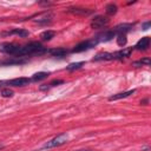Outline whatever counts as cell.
<instances>
[{
	"instance_id": "1",
	"label": "cell",
	"mask_w": 151,
	"mask_h": 151,
	"mask_svg": "<svg viewBox=\"0 0 151 151\" xmlns=\"http://www.w3.org/2000/svg\"><path fill=\"white\" fill-rule=\"evenodd\" d=\"M47 52V50L39 43V41H32L27 45L20 46L19 50L17 51V53L14 54V57H24V56H31V54H38L41 56L44 53Z\"/></svg>"
},
{
	"instance_id": "2",
	"label": "cell",
	"mask_w": 151,
	"mask_h": 151,
	"mask_svg": "<svg viewBox=\"0 0 151 151\" xmlns=\"http://www.w3.org/2000/svg\"><path fill=\"white\" fill-rule=\"evenodd\" d=\"M67 141H69V135H67V133H61V135H59V136L52 138V139L48 141L47 143H45L44 146H43V150L60 146V145H63V144L67 143Z\"/></svg>"
},
{
	"instance_id": "3",
	"label": "cell",
	"mask_w": 151,
	"mask_h": 151,
	"mask_svg": "<svg viewBox=\"0 0 151 151\" xmlns=\"http://www.w3.org/2000/svg\"><path fill=\"white\" fill-rule=\"evenodd\" d=\"M99 41L96 39V38H93V39H90V40H86V41H83L80 44H78L77 46H76L72 52L73 53H79V52H83V51H87V50H90L92 47H95Z\"/></svg>"
},
{
	"instance_id": "4",
	"label": "cell",
	"mask_w": 151,
	"mask_h": 151,
	"mask_svg": "<svg viewBox=\"0 0 151 151\" xmlns=\"http://www.w3.org/2000/svg\"><path fill=\"white\" fill-rule=\"evenodd\" d=\"M110 22V19L107 17H104V16H97L92 19L91 21V27L93 30H99V29H103L105 26H107Z\"/></svg>"
},
{
	"instance_id": "5",
	"label": "cell",
	"mask_w": 151,
	"mask_h": 151,
	"mask_svg": "<svg viewBox=\"0 0 151 151\" xmlns=\"http://www.w3.org/2000/svg\"><path fill=\"white\" fill-rule=\"evenodd\" d=\"M19 45L14 44V43H3L0 45V51L4 52V53H7V54H12L14 56L17 53V51L19 50Z\"/></svg>"
},
{
	"instance_id": "6",
	"label": "cell",
	"mask_w": 151,
	"mask_h": 151,
	"mask_svg": "<svg viewBox=\"0 0 151 151\" xmlns=\"http://www.w3.org/2000/svg\"><path fill=\"white\" fill-rule=\"evenodd\" d=\"M53 19V14L51 13V12H45V13H40V14H38L37 16V19H34V21L35 22H38V24H47V22H50Z\"/></svg>"
},
{
	"instance_id": "7",
	"label": "cell",
	"mask_w": 151,
	"mask_h": 151,
	"mask_svg": "<svg viewBox=\"0 0 151 151\" xmlns=\"http://www.w3.org/2000/svg\"><path fill=\"white\" fill-rule=\"evenodd\" d=\"M69 12H70V13H72V14L82 16V17L90 16L92 13V11L87 10V8H80V7H71V8H69Z\"/></svg>"
},
{
	"instance_id": "8",
	"label": "cell",
	"mask_w": 151,
	"mask_h": 151,
	"mask_svg": "<svg viewBox=\"0 0 151 151\" xmlns=\"http://www.w3.org/2000/svg\"><path fill=\"white\" fill-rule=\"evenodd\" d=\"M30 82H31V79H29V78H16V79H11V80L6 82V84H8L11 86H25V85H29Z\"/></svg>"
},
{
	"instance_id": "9",
	"label": "cell",
	"mask_w": 151,
	"mask_h": 151,
	"mask_svg": "<svg viewBox=\"0 0 151 151\" xmlns=\"http://www.w3.org/2000/svg\"><path fill=\"white\" fill-rule=\"evenodd\" d=\"M149 45H150V38L149 37H144L136 44L135 47H136V50H138V51H145V50H148Z\"/></svg>"
},
{
	"instance_id": "10",
	"label": "cell",
	"mask_w": 151,
	"mask_h": 151,
	"mask_svg": "<svg viewBox=\"0 0 151 151\" xmlns=\"http://www.w3.org/2000/svg\"><path fill=\"white\" fill-rule=\"evenodd\" d=\"M116 35V33H115V31H105L104 33H100L96 39L98 40V41H109V40H111L113 37Z\"/></svg>"
},
{
	"instance_id": "11",
	"label": "cell",
	"mask_w": 151,
	"mask_h": 151,
	"mask_svg": "<svg viewBox=\"0 0 151 151\" xmlns=\"http://www.w3.org/2000/svg\"><path fill=\"white\" fill-rule=\"evenodd\" d=\"M135 92H136V90L132 89V90L125 91V92H122V93L113 95V96H111V97L109 98V100H110V102H112V100H119V99H123V98H128V97H130L131 95H133Z\"/></svg>"
},
{
	"instance_id": "12",
	"label": "cell",
	"mask_w": 151,
	"mask_h": 151,
	"mask_svg": "<svg viewBox=\"0 0 151 151\" xmlns=\"http://www.w3.org/2000/svg\"><path fill=\"white\" fill-rule=\"evenodd\" d=\"M131 52H132V48L129 47V48H125V50H122V51H117L115 53H112V57L113 59H123L125 57H130Z\"/></svg>"
},
{
	"instance_id": "13",
	"label": "cell",
	"mask_w": 151,
	"mask_h": 151,
	"mask_svg": "<svg viewBox=\"0 0 151 151\" xmlns=\"http://www.w3.org/2000/svg\"><path fill=\"white\" fill-rule=\"evenodd\" d=\"M4 34H6V35L17 34V35H19L20 38H26V37H29V31L22 30V29H16V30H13V31H11V32H8V33H4Z\"/></svg>"
},
{
	"instance_id": "14",
	"label": "cell",
	"mask_w": 151,
	"mask_h": 151,
	"mask_svg": "<svg viewBox=\"0 0 151 151\" xmlns=\"http://www.w3.org/2000/svg\"><path fill=\"white\" fill-rule=\"evenodd\" d=\"M93 60L98 61V60H113V57H112V53H109V52H100L98 53Z\"/></svg>"
},
{
	"instance_id": "15",
	"label": "cell",
	"mask_w": 151,
	"mask_h": 151,
	"mask_svg": "<svg viewBox=\"0 0 151 151\" xmlns=\"http://www.w3.org/2000/svg\"><path fill=\"white\" fill-rule=\"evenodd\" d=\"M48 52L54 57H64L69 53V51L66 48H53V50H50Z\"/></svg>"
},
{
	"instance_id": "16",
	"label": "cell",
	"mask_w": 151,
	"mask_h": 151,
	"mask_svg": "<svg viewBox=\"0 0 151 151\" xmlns=\"http://www.w3.org/2000/svg\"><path fill=\"white\" fill-rule=\"evenodd\" d=\"M50 76L48 72H38V73H34L33 77H32V82H40L43 79H46L47 77Z\"/></svg>"
},
{
	"instance_id": "17",
	"label": "cell",
	"mask_w": 151,
	"mask_h": 151,
	"mask_svg": "<svg viewBox=\"0 0 151 151\" xmlns=\"http://www.w3.org/2000/svg\"><path fill=\"white\" fill-rule=\"evenodd\" d=\"M56 35V32L54 31H51V30H47V31H44L41 34H40V38L43 40L45 41H48V40H51L52 38H54Z\"/></svg>"
},
{
	"instance_id": "18",
	"label": "cell",
	"mask_w": 151,
	"mask_h": 151,
	"mask_svg": "<svg viewBox=\"0 0 151 151\" xmlns=\"http://www.w3.org/2000/svg\"><path fill=\"white\" fill-rule=\"evenodd\" d=\"M127 43H128V39H127V34H124V33H122V34H117V44L119 45V46H125L127 45Z\"/></svg>"
},
{
	"instance_id": "19",
	"label": "cell",
	"mask_w": 151,
	"mask_h": 151,
	"mask_svg": "<svg viewBox=\"0 0 151 151\" xmlns=\"http://www.w3.org/2000/svg\"><path fill=\"white\" fill-rule=\"evenodd\" d=\"M85 64L84 61H78V63H72V64H70L69 66H66V69L69 71H74V70H79L83 67V65Z\"/></svg>"
},
{
	"instance_id": "20",
	"label": "cell",
	"mask_w": 151,
	"mask_h": 151,
	"mask_svg": "<svg viewBox=\"0 0 151 151\" xmlns=\"http://www.w3.org/2000/svg\"><path fill=\"white\" fill-rule=\"evenodd\" d=\"M106 13L109 14V16H113V14H116L117 13V10H118V7L115 5V4H109L107 6H106Z\"/></svg>"
},
{
	"instance_id": "21",
	"label": "cell",
	"mask_w": 151,
	"mask_h": 151,
	"mask_svg": "<svg viewBox=\"0 0 151 151\" xmlns=\"http://www.w3.org/2000/svg\"><path fill=\"white\" fill-rule=\"evenodd\" d=\"M150 64H151L150 58H143V59H141L139 61H135V63H133V65H135V66H142V65H146V66H149Z\"/></svg>"
},
{
	"instance_id": "22",
	"label": "cell",
	"mask_w": 151,
	"mask_h": 151,
	"mask_svg": "<svg viewBox=\"0 0 151 151\" xmlns=\"http://www.w3.org/2000/svg\"><path fill=\"white\" fill-rule=\"evenodd\" d=\"M0 95H1L4 98H10V97H12V96H13V91H12V90H10V89H4V90L1 91V93H0Z\"/></svg>"
},
{
	"instance_id": "23",
	"label": "cell",
	"mask_w": 151,
	"mask_h": 151,
	"mask_svg": "<svg viewBox=\"0 0 151 151\" xmlns=\"http://www.w3.org/2000/svg\"><path fill=\"white\" fill-rule=\"evenodd\" d=\"M65 82L64 80H61V79H56L53 82H51L48 84V87H53V86H57V85H61V84H64Z\"/></svg>"
},
{
	"instance_id": "24",
	"label": "cell",
	"mask_w": 151,
	"mask_h": 151,
	"mask_svg": "<svg viewBox=\"0 0 151 151\" xmlns=\"http://www.w3.org/2000/svg\"><path fill=\"white\" fill-rule=\"evenodd\" d=\"M151 26V22L150 21H146V22H144L143 24V26H142V29L145 31V30H149V27Z\"/></svg>"
},
{
	"instance_id": "25",
	"label": "cell",
	"mask_w": 151,
	"mask_h": 151,
	"mask_svg": "<svg viewBox=\"0 0 151 151\" xmlns=\"http://www.w3.org/2000/svg\"><path fill=\"white\" fill-rule=\"evenodd\" d=\"M39 5H44V6H50V5H52V3H50V1H39Z\"/></svg>"
},
{
	"instance_id": "26",
	"label": "cell",
	"mask_w": 151,
	"mask_h": 151,
	"mask_svg": "<svg viewBox=\"0 0 151 151\" xmlns=\"http://www.w3.org/2000/svg\"><path fill=\"white\" fill-rule=\"evenodd\" d=\"M76 151H92V150H84L83 149V150H76Z\"/></svg>"
},
{
	"instance_id": "27",
	"label": "cell",
	"mask_w": 151,
	"mask_h": 151,
	"mask_svg": "<svg viewBox=\"0 0 151 151\" xmlns=\"http://www.w3.org/2000/svg\"><path fill=\"white\" fill-rule=\"evenodd\" d=\"M3 148H4V146H3V145H0V149H3Z\"/></svg>"
}]
</instances>
